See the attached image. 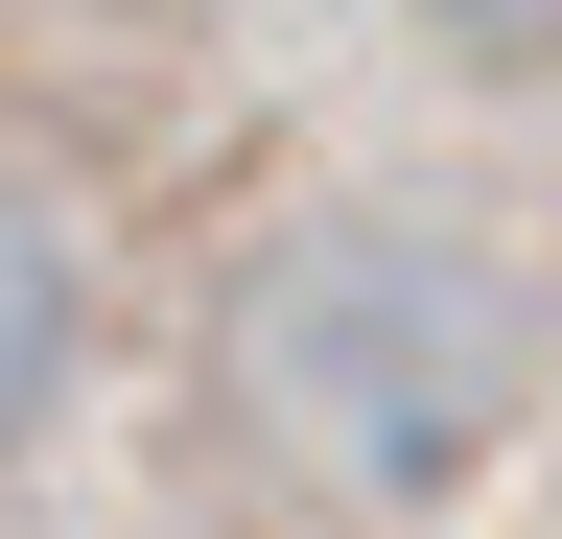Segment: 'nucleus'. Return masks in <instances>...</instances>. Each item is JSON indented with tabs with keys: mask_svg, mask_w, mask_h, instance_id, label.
I'll return each mask as SVG.
<instances>
[{
	"mask_svg": "<svg viewBox=\"0 0 562 539\" xmlns=\"http://www.w3.org/2000/svg\"><path fill=\"white\" fill-rule=\"evenodd\" d=\"M47 375H70V235L24 212V188H0V446L47 423Z\"/></svg>",
	"mask_w": 562,
	"mask_h": 539,
	"instance_id": "f257e3e1",
	"label": "nucleus"
}]
</instances>
